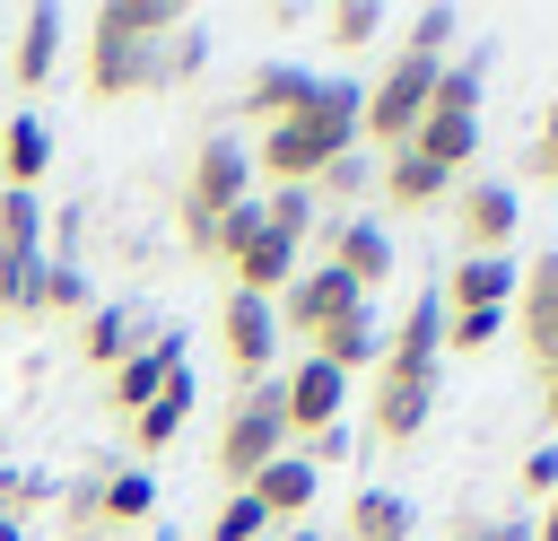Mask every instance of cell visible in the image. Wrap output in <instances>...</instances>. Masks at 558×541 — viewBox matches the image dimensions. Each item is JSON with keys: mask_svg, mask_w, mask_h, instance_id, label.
<instances>
[{"mask_svg": "<svg viewBox=\"0 0 558 541\" xmlns=\"http://www.w3.org/2000/svg\"><path fill=\"white\" fill-rule=\"evenodd\" d=\"M541 419H549V428H558V349H549V358H541Z\"/></svg>", "mask_w": 558, "mask_h": 541, "instance_id": "obj_44", "label": "cell"}, {"mask_svg": "<svg viewBox=\"0 0 558 541\" xmlns=\"http://www.w3.org/2000/svg\"><path fill=\"white\" fill-rule=\"evenodd\" d=\"M506 323L523 332L532 366L558 349V253H532V262L514 270V305H506Z\"/></svg>", "mask_w": 558, "mask_h": 541, "instance_id": "obj_10", "label": "cell"}, {"mask_svg": "<svg viewBox=\"0 0 558 541\" xmlns=\"http://www.w3.org/2000/svg\"><path fill=\"white\" fill-rule=\"evenodd\" d=\"M445 192H453V175H436L427 157L392 148V166H384V201H392V209H436Z\"/></svg>", "mask_w": 558, "mask_h": 541, "instance_id": "obj_27", "label": "cell"}, {"mask_svg": "<svg viewBox=\"0 0 558 541\" xmlns=\"http://www.w3.org/2000/svg\"><path fill=\"white\" fill-rule=\"evenodd\" d=\"M148 515H157L148 471H96V532H140Z\"/></svg>", "mask_w": 558, "mask_h": 541, "instance_id": "obj_21", "label": "cell"}, {"mask_svg": "<svg viewBox=\"0 0 558 541\" xmlns=\"http://www.w3.org/2000/svg\"><path fill=\"white\" fill-rule=\"evenodd\" d=\"M131 349H140V314H131V305H87V314H78V358H87V366L113 375Z\"/></svg>", "mask_w": 558, "mask_h": 541, "instance_id": "obj_22", "label": "cell"}, {"mask_svg": "<svg viewBox=\"0 0 558 541\" xmlns=\"http://www.w3.org/2000/svg\"><path fill=\"white\" fill-rule=\"evenodd\" d=\"M183 419H192V375H174V384L131 419V445H140V454H166V445L183 436Z\"/></svg>", "mask_w": 558, "mask_h": 541, "instance_id": "obj_28", "label": "cell"}, {"mask_svg": "<svg viewBox=\"0 0 558 541\" xmlns=\"http://www.w3.org/2000/svg\"><path fill=\"white\" fill-rule=\"evenodd\" d=\"M471 148H480V122H453V113H418V131H410V157H427L436 175H462Z\"/></svg>", "mask_w": 558, "mask_h": 541, "instance_id": "obj_25", "label": "cell"}, {"mask_svg": "<svg viewBox=\"0 0 558 541\" xmlns=\"http://www.w3.org/2000/svg\"><path fill=\"white\" fill-rule=\"evenodd\" d=\"M44 175H52V131L35 113H9V131H0V192H35Z\"/></svg>", "mask_w": 558, "mask_h": 541, "instance_id": "obj_18", "label": "cell"}, {"mask_svg": "<svg viewBox=\"0 0 558 541\" xmlns=\"http://www.w3.org/2000/svg\"><path fill=\"white\" fill-rule=\"evenodd\" d=\"M340 401H349V375H340V366H323V358H305L296 375H279L288 436H323V428H340Z\"/></svg>", "mask_w": 558, "mask_h": 541, "instance_id": "obj_11", "label": "cell"}, {"mask_svg": "<svg viewBox=\"0 0 558 541\" xmlns=\"http://www.w3.org/2000/svg\"><path fill=\"white\" fill-rule=\"evenodd\" d=\"M523 489H532V497H558V445L523 454Z\"/></svg>", "mask_w": 558, "mask_h": 541, "instance_id": "obj_43", "label": "cell"}, {"mask_svg": "<svg viewBox=\"0 0 558 541\" xmlns=\"http://www.w3.org/2000/svg\"><path fill=\"white\" fill-rule=\"evenodd\" d=\"M61 541H96V471L61 497Z\"/></svg>", "mask_w": 558, "mask_h": 541, "instance_id": "obj_39", "label": "cell"}, {"mask_svg": "<svg viewBox=\"0 0 558 541\" xmlns=\"http://www.w3.org/2000/svg\"><path fill=\"white\" fill-rule=\"evenodd\" d=\"M78 87L96 105H122V96H157L166 87V44H131L113 26L87 17V44H78Z\"/></svg>", "mask_w": 558, "mask_h": 541, "instance_id": "obj_5", "label": "cell"}, {"mask_svg": "<svg viewBox=\"0 0 558 541\" xmlns=\"http://www.w3.org/2000/svg\"><path fill=\"white\" fill-rule=\"evenodd\" d=\"M0 314H9V279H0Z\"/></svg>", "mask_w": 558, "mask_h": 541, "instance_id": "obj_47", "label": "cell"}, {"mask_svg": "<svg viewBox=\"0 0 558 541\" xmlns=\"http://www.w3.org/2000/svg\"><path fill=\"white\" fill-rule=\"evenodd\" d=\"M87 305H96V297H87V270H78V262H44V270H35V314H70V323H78Z\"/></svg>", "mask_w": 558, "mask_h": 541, "instance_id": "obj_30", "label": "cell"}, {"mask_svg": "<svg viewBox=\"0 0 558 541\" xmlns=\"http://www.w3.org/2000/svg\"><path fill=\"white\" fill-rule=\"evenodd\" d=\"M227 279H235V297H262V305H270V297L296 279V244H279V236L262 227V236H253V244L227 262Z\"/></svg>", "mask_w": 558, "mask_h": 541, "instance_id": "obj_20", "label": "cell"}, {"mask_svg": "<svg viewBox=\"0 0 558 541\" xmlns=\"http://www.w3.org/2000/svg\"><path fill=\"white\" fill-rule=\"evenodd\" d=\"M201 61H209V44H201V35H192V26H183V35H174V44H166V87H183V79H192V70H201Z\"/></svg>", "mask_w": 558, "mask_h": 541, "instance_id": "obj_42", "label": "cell"}, {"mask_svg": "<svg viewBox=\"0 0 558 541\" xmlns=\"http://www.w3.org/2000/svg\"><path fill=\"white\" fill-rule=\"evenodd\" d=\"M288 454V410H279V375H262V384H244L235 401H227V419H218V480L227 489H244L262 462H279Z\"/></svg>", "mask_w": 558, "mask_h": 541, "instance_id": "obj_4", "label": "cell"}, {"mask_svg": "<svg viewBox=\"0 0 558 541\" xmlns=\"http://www.w3.org/2000/svg\"><path fill=\"white\" fill-rule=\"evenodd\" d=\"M44 497H52V480H44V471H0V524H26Z\"/></svg>", "mask_w": 558, "mask_h": 541, "instance_id": "obj_34", "label": "cell"}, {"mask_svg": "<svg viewBox=\"0 0 558 541\" xmlns=\"http://www.w3.org/2000/svg\"><path fill=\"white\" fill-rule=\"evenodd\" d=\"M532 183H558V105H541V131H532Z\"/></svg>", "mask_w": 558, "mask_h": 541, "instance_id": "obj_41", "label": "cell"}, {"mask_svg": "<svg viewBox=\"0 0 558 541\" xmlns=\"http://www.w3.org/2000/svg\"><path fill=\"white\" fill-rule=\"evenodd\" d=\"M480 87H488V61H480V52H471V61H445V70H436V96H427V113L480 122Z\"/></svg>", "mask_w": 558, "mask_h": 541, "instance_id": "obj_29", "label": "cell"}, {"mask_svg": "<svg viewBox=\"0 0 558 541\" xmlns=\"http://www.w3.org/2000/svg\"><path fill=\"white\" fill-rule=\"evenodd\" d=\"M331 270H340L357 297L384 288V279H392V236H384L375 218H340V227H331Z\"/></svg>", "mask_w": 558, "mask_h": 541, "instance_id": "obj_16", "label": "cell"}, {"mask_svg": "<svg viewBox=\"0 0 558 541\" xmlns=\"http://www.w3.org/2000/svg\"><path fill=\"white\" fill-rule=\"evenodd\" d=\"M0 541H26V524H0Z\"/></svg>", "mask_w": 558, "mask_h": 541, "instance_id": "obj_46", "label": "cell"}, {"mask_svg": "<svg viewBox=\"0 0 558 541\" xmlns=\"http://www.w3.org/2000/svg\"><path fill=\"white\" fill-rule=\"evenodd\" d=\"M52 61H61V9H26L17 17V44H9V87L17 96H44L52 87Z\"/></svg>", "mask_w": 558, "mask_h": 541, "instance_id": "obj_14", "label": "cell"}, {"mask_svg": "<svg viewBox=\"0 0 558 541\" xmlns=\"http://www.w3.org/2000/svg\"><path fill=\"white\" fill-rule=\"evenodd\" d=\"M218 349H227V366H235L244 384H262V375H270V349H279V314H270L262 297H235V288H227V305H218Z\"/></svg>", "mask_w": 558, "mask_h": 541, "instance_id": "obj_9", "label": "cell"}, {"mask_svg": "<svg viewBox=\"0 0 558 541\" xmlns=\"http://www.w3.org/2000/svg\"><path fill=\"white\" fill-rule=\"evenodd\" d=\"M410 532H418L410 497H392V489H357L349 497V541H410Z\"/></svg>", "mask_w": 558, "mask_h": 541, "instance_id": "obj_26", "label": "cell"}, {"mask_svg": "<svg viewBox=\"0 0 558 541\" xmlns=\"http://www.w3.org/2000/svg\"><path fill=\"white\" fill-rule=\"evenodd\" d=\"M96 26H113V35H131V44H174L192 17H183V0H105Z\"/></svg>", "mask_w": 558, "mask_h": 541, "instance_id": "obj_24", "label": "cell"}, {"mask_svg": "<svg viewBox=\"0 0 558 541\" xmlns=\"http://www.w3.org/2000/svg\"><path fill=\"white\" fill-rule=\"evenodd\" d=\"M357 305H366V297H357V288H349V279H340L331 262H314V270H296V279H288V288L270 297V314H279V332H305V340H314V332H331V323H340V314H357Z\"/></svg>", "mask_w": 558, "mask_h": 541, "instance_id": "obj_7", "label": "cell"}, {"mask_svg": "<svg viewBox=\"0 0 558 541\" xmlns=\"http://www.w3.org/2000/svg\"><path fill=\"white\" fill-rule=\"evenodd\" d=\"M314 480H323V471H314L305 454H279V462H262V471L244 480V497H253L270 524H296V515L314 506Z\"/></svg>", "mask_w": 558, "mask_h": 541, "instance_id": "obj_17", "label": "cell"}, {"mask_svg": "<svg viewBox=\"0 0 558 541\" xmlns=\"http://www.w3.org/2000/svg\"><path fill=\"white\" fill-rule=\"evenodd\" d=\"M436 70L445 61H427V52H392L384 61V79L366 87V113H357V140H384V148H410V131H418V113H427V96H436Z\"/></svg>", "mask_w": 558, "mask_h": 541, "instance_id": "obj_6", "label": "cell"}, {"mask_svg": "<svg viewBox=\"0 0 558 541\" xmlns=\"http://www.w3.org/2000/svg\"><path fill=\"white\" fill-rule=\"evenodd\" d=\"M532 541H558V497H541V524H532Z\"/></svg>", "mask_w": 558, "mask_h": 541, "instance_id": "obj_45", "label": "cell"}, {"mask_svg": "<svg viewBox=\"0 0 558 541\" xmlns=\"http://www.w3.org/2000/svg\"><path fill=\"white\" fill-rule=\"evenodd\" d=\"M323 35H331V52H366V44L384 35V9H375V0H340V9L323 17Z\"/></svg>", "mask_w": 558, "mask_h": 541, "instance_id": "obj_31", "label": "cell"}, {"mask_svg": "<svg viewBox=\"0 0 558 541\" xmlns=\"http://www.w3.org/2000/svg\"><path fill=\"white\" fill-rule=\"evenodd\" d=\"M209 541H270V515H262L244 489H227V506L209 515Z\"/></svg>", "mask_w": 558, "mask_h": 541, "instance_id": "obj_33", "label": "cell"}, {"mask_svg": "<svg viewBox=\"0 0 558 541\" xmlns=\"http://www.w3.org/2000/svg\"><path fill=\"white\" fill-rule=\"evenodd\" d=\"M436 358H445V305L418 297L392 323L384 358H375V445H410L427 428V410H436Z\"/></svg>", "mask_w": 558, "mask_h": 541, "instance_id": "obj_2", "label": "cell"}, {"mask_svg": "<svg viewBox=\"0 0 558 541\" xmlns=\"http://www.w3.org/2000/svg\"><path fill=\"white\" fill-rule=\"evenodd\" d=\"M445 541H532V524H497V515H453Z\"/></svg>", "mask_w": 558, "mask_h": 541, "instance_id": "obj_40", "label": "cell"}, {"mask_svg": "<svg viewBox=\"0 0 558 541\" xmlns=\"http://www.w3.org/2000/svg\"><path fill=\"white\" fill-rule=\"evenodd\" d=\"M401 44H410V52H427V61H445V44H453V9H418Z\"/></svg>", "mask_w": 558, "mask_h": 541, "instance_id": "obj_36", "label": "cell"}, {"mask_svg": "<svg viewBox=\"0 0 558 541\" xmlns=\"http://www.w3.org/2000/svg\"><path fill=\"white\" fill-rule=\"evenodd\" d=\"M305 96H314V70H296V61H262L253 79H244V122H262V131H279V122H296L305 113Z\"/></svg>", "mask_w": 558, "mask_h": 541, "instance_id": "obj_15", "label": "cell"}, {"mask_svg": "<svg viewBox=\"0 0 558 541\" xmlns=\"http://www.w3.org/2000/svg\"><path fill=\"white\" fill-rule=\"evenodd\" d=\"M253 236H262V201H244V209H227V218H218V236H209V262H235Z\"/></svg>", "mask_w": 558, "mask_h": 541, "instance_id": "obj_35", "label": "cell"}, {"mask_svg": "<svg viewBox=\"0 0 558 541\" xmlns=\"http://www.w3.org/2000/svg\"><path fill=\"white\" fill-rule=\"evenodd\" d=\"M262 227L305 253V236H314V192H262Z\"/></svg>", "mask_w": 558, "mask_h": 541, "instance_id": "obj_32", "label": "cell"}, {"mask_svg": "<svg viewBox=\"0 0 558 541\" xmlns=\"http://www.w3.org/2000/svg\"><path fill=\"white\" fill-rule=\"evenodd\" d=\"M305 192H314V201H349V192H366V166H357V148H349V157H331V166H323Z\"/></svg>", "mask_w": 558, "mask_h": 541, "instance_id": "obj_37", "label": "cell"}, {"mask_svg": "<svg viewBox=\"0 0 558 541\" xmlns=\"http://www.w3.org/2000/svg\"><path fill=\"white\" fill-rule=\"evenodd\" d=\"M305 358H323V366H340V375H357V366H375L384 358V323L357 305V314H340L331 332H314V349Z\"/></svg>", "mask_w": 558, "mask_h": 541, "instance_id": "obj_23", "label": "cell"}, {"mask_svg": "<svg viewBox=\"0 0 558 541\" xmlns=\"http://www.w3.org/2000/svg\"><path fill=\"white\" fill-rule=\"evenodd\" d=\"M436 305H445V314H506V305H514V262H506V253H462Z\"/></svg>", "mask_w": 558, "mask_h": 541, "instance_id": "obj_13", "label": "cell"}, {"mask_svg": "<svg viewBox=\"0 0 558 541\" xmlns=\"http://www.w3.org/2000/svg\"><path fill=\"white\" fill-rule=\"evenodd\" d=\"M44 192H0V279H26L44 253Z\"/></svg>", "mask_w": 558, "mask_h": 541, "instance_id": "obj_19", "label": "cell"}, {"mask_svg": "<svg viewBox=\"0 0 558 541\" xmlns=\"http://www.w3.org/2000/svg\"><path fill=\"white\" fill-rule=\"evenodd\" d=\"M357 113H366V87H357V79H314L305 113H296V122H279V131H262L253 175H270V192H305L331 157H349V148H357Z\"/></svg>", "mask_w": 558, "mask_h": 541, "instance_id": "obj_1", "label": "cell"}, {"mask_svg": "<svg viewBox=\"0 0 558 541\" xmlns=\"http://www.w3.org/2000/svg\"><path fill=\"white\" fill-rule=\"evenodd\" d=\"M174 375H183V332H157V340H140V349H131V358L105 375V401H113L122 419H140V410H148V401H157Z\"/></svg>", "mask_w": 558, "mask_h": 541, "instance_id": "obj_8", "label": "cell"}, {"mask_svg": "<svg viewBox=\"0 0 558 541\" xmlns=\"http://www.w3.org/2000/svg\"><path fill=\"white\" fill-rule=\"evenodd\" d=\"M253 201V148L235 140V131H209L201 148H192V166H183V201H174V227H183V244L209 262V236H218V218L227 209H244Z\"/></svg>", "mask_w": 558, "mask_h": 541, "instance_id": "obj_3", "label": "cell"}, {"mask_svg": "<svg viewBox=\"0 0 558 541\" xmlns=\"http://www.w3.org/2000/svg\"><path fill=\"white\" fill-rule=\"evenodd\" d=\"M453 227H462V253H506L514 227H523V201H514L506 183H462Z\"/></svg>", "mask_w": 558, "mask_h": 541, "instance_id": "obj_12", "label": "cell"}, {"mask_svg": "<svg viewBox=\"0 0 558 541\" xmlns=\"http://www.w3.org/2000/svg\"><path fill=\"white\" fill-rule=\"evenodd\" d=\"M497 332H506V314H445V349H462V358L488 349Z\"/></svg>", "mask_w": 558, "mask_h": 541, "instance_id": "obj_38", "label": "cell"}]
</instances>
